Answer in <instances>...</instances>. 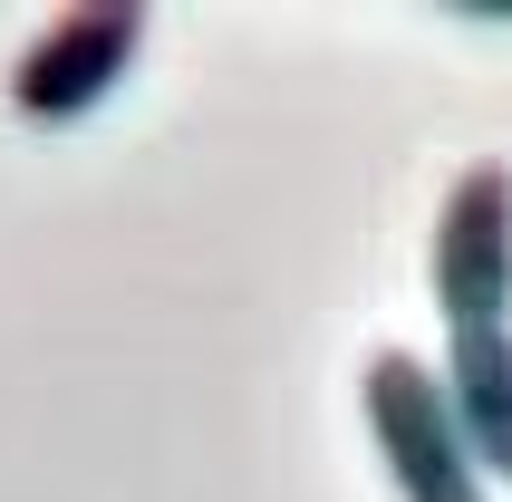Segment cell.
Masks as SVG:
<instances>
[{"label":"cell","mask_w":512,"mask_h":502,"mask_svg":"<svg viewBox=\"0 0 512 502\" xmlns=\"http://www.w3.org/2000/svg\"><path fill=\"white\" fill-rule=\"evenodd\" d=\"M435 377L455 396V425L484 464V483H512V329H455Z\"/></svg>","instance_id":"cell-4"},{"label":"cell","mask_w":512,"mask_h":502,"mask_svg":"<svg viewBox=\"0 0 512 502\" xmlns=\"http://www.w3.org/2000/svg\"><path fill=\"white\" fill-rule=\"evenodd\" d=\"M358 406H368V435H377V454H387L406 502H484L493 493L474 445H464V425H455L445 377L416 348H377L358 367Z\"/></svg>","instance_id":"cell-1"},{"label":"cell","mask_w":512,"mask_h":502,"mask_svg":"<svg viewBox=\"0 0 512 502\" xmlns=\"http://www.w3.org/2000/svg\"><path fill=\"white\" fill-rule=\"evenodd\" d=\"M145 58V0H78L20 39L10 58V107L29 126H68V116L107 107V87H126V68Z\"/></svg>","instance_id":"cell-2"},{"label":"cell","mask_w":512,"mask_h":502,"mask_svg":"<svg viewBox=\"0 0 512 502\" xmlns=\"http://www.w3.org/2000/svg\"><path fill=\"white\" fill-rule=\"evenodd\" d=\"M435 319L455 329H512V165H464L455 194L435 203Z\"/></svg>","instance_id":"cell-3"}]
</instances>
